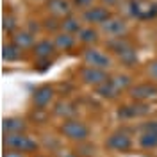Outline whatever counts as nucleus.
I'll list each match as a JSON object with an SVG mask.
<instances>
[{
  "mask_svg": "<svg viewBox=\"0 0 157 157\" xmlns=\"http://www.w3.org/2000/svg\"><path fill=\"white\" fill-rule=\"evenodd\" d=\"M4 147L9 148V150L23 152V154H32L39 148V143L27 134L18 132V134H6L4 136Z\"/></svg>",
  "mask_w": 157,
  "mask_h": 157,
  "instance_id": "obj_1",
  "label": "nucleus"
},
{
  "mask_svg": "<svg viewBox=\"0 0 157 157\" xmlns=\"http://www.w3.org/2000/svg\"><path fill=\"white\" fill-rule=\"evenodd\" d=\"M128 14L136 20L147 21L157 16V4L154 0H128Z\"/></svg>",
  "mask_w": 157,
  "mask_h": 157,
  "instance_id": "obj_2",
  "label": "nucleus"
},
{
  "mask_svg": "<svg viewBox=\"0 0 157 157\" xmlns=\"http://www.w3.org/2000/svg\"><path fill=\"white\" fill-rule=\"evenodd\" d=\"M61 134L64 137H68V139H71V141L82 143V141H86L89 137L91 132H89V127L84 121L75 120V118H66L64 123L61 125Z\"/></svg>",
  "mask_w": 157,
  "mask_h": 157,
  "instance_id": "obj_3",
  "label": "nucleus"
},
{
  "mask_svg": "<svg viewBox=\"0 0 157 157\" xmlns=\"http://www.w3.org/2000/svg\"><path fill=\"white\" fill-rule=\"evenodd\" d=\"M82 61L86 66H93V68H100V70H109L113 66V59L111 56H107L105 52L98 48L89 47L82 52Z\"/></svg>",
  "mask_w": 157,
  "mask_h": 157,
  "instance_id": "obj_4",
  "label": "nucleus"
},
{
  "mask_svg": "<svg viewBox=\"0 0 157 157\" xmlns=\"http://www.w3.org/2000/svg\"><path fill=\"white\" fill-rule=\"evenodd\" d=\"M150 105L145 102H136L134 104H127V105H120L116 109V118L121 121H127V120H134V118H143L150 113Z\"/></svg>",
  "mask_w": 157,
  "mask_h": 157,
  "instance_id": "obj_5",
  "label": "nucleus"
},
{
  "mask_svg": "<svg viewBox=\"0 0 157 157\" xmlns=\"http://www.w3.org/2000/svg\"><path fill=\"white\" fill-rule=\"evenodd\" d=\"M128 30L127 20L121 18V16H111L107 21H104L100 25V32L107 38H120V36H125Z\"/></svg>",
  "mask_w": 157,
  "mask_h": 157,
  "instance_id": "obj_6",
  "label": "nucleus"
},
{
  "mask_svg": "<svg viewBox=\"0 0 157 157\" xmlns=\"http://www.w3.org/2000/svg\"><path fill=\"white\" fill-rule=\"evenodd\" d=\"M128 97L136 102H148L157 98V86L154 82H141L128 88Z\"/></svg>",
  "mask_w": 157,
  "mask_h": 157,
  "instance_id": "obj_7",
  "label": "nucleus"
},
{
  "mask_svg": "<svg viewBox=\"0 0 157 157\" xmlns=\"http://www.w3.org/2000/svg\"><path fill=\"white\" fill-rule=\"evenodd\" d=\"M113 16V13L109 11V7L105 6H93L89 9L82 11V21L88 25H102L104 21H107Z\"/></svg>",
  "mask_w": 157,
  "mask_h": 157,
  "instance_id": "obj_8",
  "label": "nucleus"
},
{
  "mask_svg": "<svg viewBox=\"0 0 157 157\" xmlns=\"http://www.w3.org/2000/svg\"><path fill=\"white\" fill-rule=\"evenodd\" d=\"M78 75H80V80H82L84 84L93 86V88H97V86L104 84L105 80H109V78H111L107 75V70L93 68V66H84V68H80Z\"/></svg>",
  "mask_w": 157,
  "mask_h": 157,
  "instance_id": "obj_9",
  "label": "nucleus"
},
{
  "mask_svg": "<svg viewBox=\"0 0 157 157\" xmlns=\"http://www.w3.org/2000/svg\"><path fill=\"white\" fill-rule=\"evenodd\" d=\"M105 148L113 150V152H128L132 148V139L127 132H113L111 136L105 139Z\"/></svg>",
  "mask_w": 157,
  "mask_h": 157,
  "instance_id": "obj_10",
  "label": "nucleus"
},
{
  "mask_svg": "<svg viewBox=\"0 0 157 157\" xmlns=\"http://www.w3.org/2000/svg\"><path fill=\"white\" fill-rule=\"evenodd\" d=\"M54 95H56V89L52 88V86H48V84L36 88L34 93H32V104H34V107L36 109H47L50 104H52Z\"/></svg>",
  "mask_w": 157,
  "mask_h": 157,
  "instance_id": "obj_11",
  "label": "nucleus"
},
{
  "mask_svg": "<svg viewBox=\"0 0 157 157\" xmlns=\"http://www.w3.org/2000/svg\"><path fill=\"white\" fill-rule=\"evenodd\" d=\"M47 9H48L50 16L66 18V16L71 14L73 2H71V0H47Z\"/></svg>",
  "mask_w": 157,
  "mask_h": 157,
  "instance_id": "obj_12",
  "label": "nucleus"
},
{
  "mask_svg": "<svg viewBox=\"0 0 157 157\" xmlns=\"http://www.w3.org/2000/svg\"><path fill=\"white\" fill-rule=\"evenodd\" d=\"M56 43L54 39H41V41H36V45L32 47V54L38 59H50V56L56 52Z\"/></svg>",
  "mask_w": 157,
  "mask_h": 157,
  "instance_id": "obj_13",
  "label": "nucleus"
},
{
  "mask_svg": "<svg viewBox=\"0 0 157 157\" xmlns=\"http://www.w3.org/2000/svg\"><path fill=\"white\" fill-rule=\"evenodd\" d=\"M107 48L113 52V54H116V56H120L121 52H125V50L132 48L134 47V43L130 41V39L127 38V36H120V38H109L107 39Z\"/></svg>",
  "mask_w": 157,
  "mask_h": 157,
  "instance_id": "obj_14",
  "label": "nucleus"
},
{
  "mask_svg": "<svg viewBox=\"0 0 157 157\" xmlns=\"http://www.w3.org/2000/svg\"><path fill=\"white\" fill-rule=\"evenodd\" d=\"M34 36H36V34H32L29 30H16V32L13 34V43H14L16 47H20L21 50L32 48V47L36 45Z\"/></svg>",
  "mask_w": 157,
  "mask_h": 157,
  "instance_id": "obj_15",
  "label": "nucleus"
},
{
  "mask_svg": "<svg viewBox=\"0 0 157 157\" xmlns=\"http://www.w3.org/2000/svg\"><path fill=\"white\" fill-rule=\"evenodd\" d=\"M95 93H97L98 97H102V98L114 100V98H116L121 91H120V88H118L116 84L113 82V78H109V80H105L104 84H100V86H97V88H95Z\"/></svg>",
  "mask_w": 157,
  "mask_h": 157,
  "instance_id": "obj_16",
  "label": "nucleus"
},
{
  "mask_svg": "<svg viewBox=\"0 0 157 157\" xmlns=\"http://www.w3.org/2000/svg\"><path fill=\"white\" fill-rule=\"evenodd\" d=\"M27 123L23 118H6L2 121V130L6 134H18V132H25Z\"/></svg>",
  "mask_w": 157,
  "mask_h": 157,
  "instance_id": "obj_17",
  "label": "nucleus"
},
{
  "mask_svg": "<svg viewBox=\"0 0 157 157\" xmlns=\"http://www.w3.org/2000/svg\"><path fill=\"white\" fill-rule=\"evenodd\" d=\"M54 43H56V48L64 52V50H71L75 47V36L70 34V32H57L54 36Z\"/></svg>",
  "mask_w": 157,
  "mask_h": 157,
  "instance_id": "obj_18",
  "label": "nucleus"
},
{
  "mask_svg": "<svg viewBox=\"0 0 157 157\" xmlns=\"http://www.w3.org/2000/svg\"><path fill=\"white\" fill-rule=\"evenodd\" d=\"M139 147L145 150H152L157 147V130H141V136L137 139Z\"/></svg>",
  "mask_w": 157,
  "mask_h": 157,
  "instance_id": "obj_19",
  "label": "nucleus"
},
{
  "mask_svg": "<svg viewBox=\"0 0 157 157\" xmlns=\"http://www.w3.org/2000/svg\"><path fill=\"white\" fill-rule=\"evenodd\" d=\"M61 29L64 32H70V34H78L82 29V21L70 14L66 18H61Z\"/></svg>",
  "mask_w": 157,
  "mask_h": 157,
  "instance_id": "obj_20",
  "label": "nucleus"
},
{
  "mask_svg": "<svg viewBox=\"0 0 157 157\" xmlns=\"http://www.w3.org/2000/svg\"><path fill=\"white\" fill-rule=\"evenodd\" d=\"M78 39L84 43V45H93L98 41V30L93 27V25H88V27H82L80 32H78Z\"/></svg>",
  "mask_w": 157,
  "mask_h": 157,
  "instance_id": "obj_21",
  "label": "nucleus"
},
{
  "mask_svg": "<svg viewBox=\"0 0 157 157\" xmlns=\"http://www.w3.org/2000/svg\"><path fill=\"white\" fill-rule=\"evenodd\" d=\"M20 56H21V48L16 47L13 41H11V43H6V45L2 47V57H4V61L13 63V61H18Z\"/></svg>",
  "mask_w": 157,
  "mask_h": 157,
  "instance_id": "obj_22",
  "label": "nucleus"
},
{
  "mask_svg": "<svg viewBox=\"0 0 157 157\" xmlns=\"http://www.w3.org/2000/svg\"><path fill=\"white\" fill-rule=\"evenodd\" d=\"M118 61H120L123 66H127V68L136 66V64H137V52H136V47H132V48H128V50H125V52H121V54L118 56Z\"/></svg>",
  "mask_w": 157,
  "mask_h": 157,
  "instance_id": "obj_23",
  "label": "nucleus"
},
{
  "mask_svg": "<svg viewBox=\"0 0 157 157\" xmlns=\"http://www.w3.org/2000/svg\"><path fill=\"white\" fill-rule=\"evenodd\" d=\"M75 111L77 109L73 107V104H70V102H57L56 104V109H54V113L57 116H63V118H71L75 114Z\"/></svg>",
  "mask_w": 157,
  "mask_h": 157,
  "instance_id": "obj_24",
  "label": "nucleus"
},
{
  "mask_svg": "<svg viewBox=\"0 0 157 157\" xmlns=\"http://www.w3.org/2000/svg\"><path fill=\"white\" fill-rule=\"evenodd\" d=\"M2 27H4V30H6V32L14 34V32H16V20H14V16L6 14V16H4V21H2Z\"/></svg>",
  "mask_w": 157,
  "mask_h": 157,
  "instance_id": "obj_25",
  "label": "nucleus"
},
{
  "mask_svg": "<svg viewBox=\"0 0 157 157\" xmlns=\"http://www.w3.org/2000/svg\"><path fill=\"white\" fill-rule=\"evenodd\" d=\"M43 29L45 30H57L61 29V20L56 16H50V18L43 20Z\"/></svg>",
  "mask_w": 157,
  "mask_h": 157,
  "instance_id": "obj_26",
  "label": "nucleus"
},
{
  "mask_svg": "<svg viewBox=\"0 0 157 157\" xmlns=\"http://www.w3.org/2000/svg\"><path fill=\"white\" fill-rule=\"evenodd\" d=\"M71 2H73V7L86 11V9H89V7H93V2H95V0H71Z\"/></svg>",
  "mask_w": 157,
  "mask_h": 157,
  "instance_id": "obj_27",
  "label": "nucleus"
},
{
  "mask_svg": "<svg viewBox=\"0 0 157 157\" xmlns=\"http://www.w3.org/2000/svg\"><path fill=\"white\" fill-rule=\"evenodd\" d=\"M147 73H148V77L152 78V80H155L157 82V59L155 61H152V63H148Z\"/></svg>",
  "mask_w": 157,
  "mask_h": 157,
  "instance_id": "obj_28",
  "label": "nucleus"
},
{
  "mask_svg": "<svg viewBox=\"0 0 157 157\" xmlns=\"http://www.w3.org/2000/svg\"><path fill=\"white\" fill-rule=\"evenodd\" d=\"M139 130H157V120L143 121V123L139 125Z\"/></svg>",
  "mask_w": 157,
  "mask_h": 157,
  "instance_id": "obj_29",
  "label": "nucleus"
},
{
  "mask_svg": "<svg viewBox=\"0 0 157 157\" xmlns=\"http://www.w3.org/2000/svg\"><path fill=\"white\" fill-rule=\"evenodd\" d=\"M27 30L32 32V34H38L39 30H41V25H39L38 21H34V20H29V23H27Z\"/></svg>",
  "mask_w": 157,
  "mask_h": 157,
  "instance_id": "obj_30",
  "label": "nucleus"
},
{
  "mask_svg": "<svg viewBox=\"0 0 157 157\" xmlns=\"http://www.w3.org/2000/svg\"><path fill=\"white\" fill-rule=\"evenodd\" d=\"M2 157H25L23 152H16V150H9V152H4Z\"/></svg>",
  "mask_w": 157,
  "mask_h": 157,
  "instance_id": "obj_31",
  "label": "nucleus"
},
{
  "mask_svg": "<svg viewBox=\"0 0 157 157\" xmlns=\"http://www.w3.org/2000/svg\"><path fill=\"white\" fill-rule=\"evenodd\" d=\"M102 2V6H105V7H113V6H116L118 2H121V0H100Z\"/></svg>",
  "mask_w": 157,
  "mask_h": 157,
  "instance_id": "obj_32",
  "label": "nucleus"
}]
</instances>
